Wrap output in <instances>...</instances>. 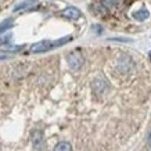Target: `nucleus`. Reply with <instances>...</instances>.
Here are the masks:
<instances>
[{
    "label": "nucleus",
    "mask_w": 151,
    "mask_h": 151,
    "mask_svg": "<svg viewBox=\"0 0 151 151\" xmlns=\"http://www.w3.org/2000/svg\"><path fill=\"white\" fill-rule=\"evenodd\" d=\"M53 49V42L50 40H42L35 43L32 47H31V51L32 53H45V51H49Z\"/></svg>",
    "instance_id": "3"
},
{
    "label": "nucleus",
    "mask_w": 151,
    "mask_h": 151,
    "mask_svg": "<svg viewBox=\"0 0 151 151\" xmlns=\"http://www.w3.org/2000/svg\"><path fill=\"white\" fill-rule=\"evenodd\" d=\"M83 61H85V60H83V55L79 50H73L67 55V63H68L69 68L73 69V71H78L79 68H82Z\"/></svg>",
    "instance_id": "1"
},
{
    "label": "nucleus",
    "mask_w": 151,
    "mask_h": 151,
    "mask_svg": "<svg viewBox=\"0 0 151 151\" xmlns=\"http://www.w3.org/2000/svg\"><path fill=\"white\" fill-rule=\"evenodd\" d=\"M54 151H72V147L68 142H60L54 147Z\"/></svg>",
    "instance_id": "9"
},
{
    "label": "nucleus",
    "mask_w": 151,
    "mask_h": 151,
    "mask_svg": "<svg viewBox=\"0 0 151 151\" xmlns=\"http://www.w3.org/2000/svg\"><path fill=\"white\" fill-rule=\"evenodd\" d=\"M147 143H148V148L151 151V132L148 133V137H147Z\"/></svg>",
    "instance_id": "13"
},
{
    "label": "nucleus",
    "mask_w": 151,
    "mask_h": 151,
    "mask_svg": "<svg viewBox=\"0 0 151 151\" xmlns=\"http://www.w3.org/2000/svg\"><path fill=\"white\" fill-rule=\"evenodd\" d=\"M61 15L65 17V18L68 19H78L82 17V13H81V10L76 9V7H72V6H69L67 9H64L61 11Z\"/></svg>",
    "instance_id": "4"
},
{
    "label": "nucleus",
    "mask_w": 151,
    "mask_h": 151,
    "mask_svg": "<svg viewBox=\"0 0 151 151\" xmlns=\"http://www.w3.org/2000/svg\"><path fill=\"white\" fill-rule=\"evenodd\" d=\"M10 39H11L10 35H7V36H4V37H0V45H6V43H9Z\"/></svg>",
    "instance_id": "12"
},
{
    "label": "nucleus",
    "mask_w": 151,
    "mask_h": 151,
    "mask_svg": "<svg viewBox=\"0 0 151 151\" xmlns=\"http://www.w3.org/2000/svg\"><path fill=\"white\" fill-rule=\"evenodd\" d=\"M150 57H151V54H150Z\"/></svg>",
    "instance_id": "14"
},
{
    "label": "nucleus",
    "mask_w": 151,
    "mask_h": 151,
    "mask_svg": "<svg viewBox=\"0 0 151 151\" xmlns=\"http://www.w3.org/2000/svg\"><path fill=\"white\" fill-rule=\"evenodd\" d=\"M72 40V36H65V37H61V39H58V40L53 42V49L54 47H60V46H64L65 43H68V42Z\"/></svg>",
    "instance_id": "11"
},
{
    "label": "nucleus",
    "mask_w": 151,
    "mask_h": 151,
    "mask_svg": "<svg viewBox=\"0 0 151 151\" xmlns=\"http://www.w3.org/2000/svg\"><path fill=\"white\" fill-rule=\"evenodd\" d=\"M148 17H150V13L146 9H142L139 11H136V13H133V18L137 19V21H146Z\"/></svg>",
    "instance_id": "8"
},
{
    "label": "nucleus",
    "mask_w": 151,
    "mask_h": 151,
    "mask_svg": "<svg viewBox=\"0 0 151 151\" xmlns=\"http://www.w3.org/2000/svg\"><path fill=\"white\" fill-rule=\"evenodd\" d=\"M13 24H14L13 18H7V19H4L3 22L0 24V33L6 32V31H9L10 28L13 27Z\"/></svg>",
    "instance_id": "10"
},
{
    "label": "nucleus",
    "mask_w": 151,
    "mask_h": 151,
    "mask_svg": "<svg viewBox=\"0 0 151 151\" xmlns=\"http://www.w3.org/2000/svg\"><path fill=\"white\" fill-rule=\"evenodd\" d=\"M93 90H94V93L96 94H101V93H104V90L108 87V85H107V82H105L103 78H97L94 79V82H93Z\"/></svg>",
    "instance_id": "6"
},
{
    "label": "nucleus",
    "mask_w": 151,
    "mask_h": 151,
    "mask_svg": "<svg viewBox=\"0 0 151 151\" xmlns=\"http://www.w3.org/2000/svg\"><path fill=\"white\" fill-rule=\"evenodd\" d=\"M36 4H37V0H27V1H22V3H19V4L15 6L13 9V11L17 13V11H21V10H29Z\"/></svg>",
    "instance_id": "7"
},
{
    "label": "nucleus",
    "mask_w": 151,
    "mask_h": 151,
    "mask_svg": "<svg viewBox=\"0 0 151 151\" xmlns=\"http://www.w3.org/2000/svg\"><path fill=\"white\" fill-rule=\"evenodd\" d=\"M116 68H118L119 72H122V73L130 72V71L133 69V61H132V58H129V57H126V55L121 57V58L118 60V63H116Z\"/></svg>",
    "instance_id": "2"
},
{
    "label": "nucleus",
    "mask_w": 151,
    "mask_h": 151,
    "mask_svg": "<svg viewBox=\"0 0 151 151\" xmlns=\"http://www.w3.org/2000/svg\"><path fill=\"white\" fill-rule=\"evenodd\" d=\"M32 142H33V147L37 150L43 151L45 150V140H43V133L40 130H35L32 133Z\"/></svg>",
    "instance_id": "5"
}]
</instances>
